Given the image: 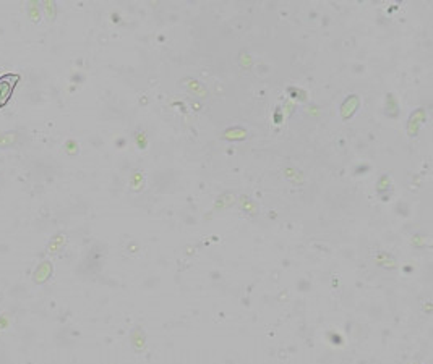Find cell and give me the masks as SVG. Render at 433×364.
Listing matches in <instances>:
<instances>
[{
  "instance_id": "obj_1",
  "label": "cell",
  "mask_w": 433,
  "mask_h": 364,
  "mask_svg": "<svg viewBox=\"0 0 433 364\" xmlns=\"http://www.w3.org/2000/svg\"><path fill=\"white\" fill-rule=\"evenodd\" d=\"M17 81H18L17 75H4L0 78V107H4V105L10 101Z\"/></svg>"
}]
</instances>
